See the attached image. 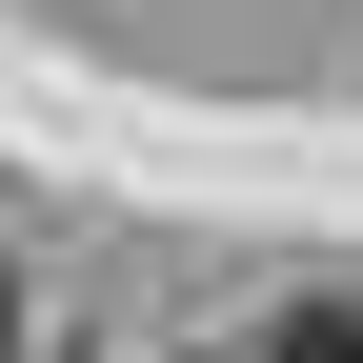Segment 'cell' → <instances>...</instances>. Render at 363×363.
<instances>
[{
    "label": "cell",
    "instance_id": "cell-2",
    "mask_svg": "<svg viewBox=\"0 0 363 363\" xmlns=\"http://www.w3.org/2000/svg\"><path fill=\"white\" fill-rule=\"evenodd\" d=\"M0 343H21V283H0Z\"/></svg>",
    "mask_w": 363,
    "mask_h": 363
},
{
    "label": "cell",
    "instance_id": "cell-1",
    "mask_svg": "<svg viewBox=\"0 0 363 363\" xmlns=\"http://www.w3.org/2000/svg\"><path fill=\"white\" fill-rule=\"evenodd\" d=\"M262 363H363V303H283V343Z\"/></svg>",
    "mask_w": 363,
    "mask_h": 363
}]
</instances>
